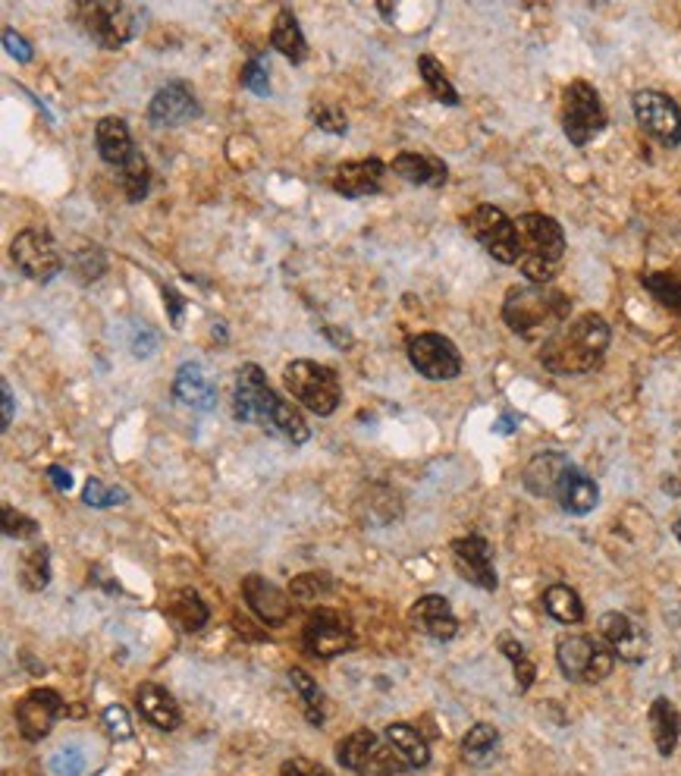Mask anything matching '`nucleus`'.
<instances>
[{"label": "nucleus", "instance_id": "nucleus-5", "mask_svg": "<svg viewBox=\"0 0 681 776\" xmlns=\"http://www.w3.org/2000/svg\"><path fill=\"white\" fill-rule=\"evenodd\" d=\"M283 384L293 393V400H298L302 406L314 412V415H333L339 400H343V387L336 371L312 362V359H295L283 371Z\"/></svg>", "mask_w": 681, "mask_h": 776}, {"label": "nucleus", "instance_id": "nucleus-36", "mask_svg": "<svg viewBox=\"0 0 681 776\" xmlns=\"http://www.w3.org/2000/svg\"><path fill=\"white\" fill-rule=\"evenodd\" d=\"M497 726H490V723H475V726L465 733V739H461V758L468 760V764H487V760H494V755H497Z\"/></svg>", "mask_w": 681, "mask_h": 776}, {"label": "nucleus", "instance_id": "nucleus-1", "mask_svg": "<svg viewBox=\"0 0 681 776\" xmlns=\"http://www.w3.org/2000/svg\"><path fill=\"white\" fill-rule=\"evenodd\" d=\"M609 340H612V331H609L607 318L597 312H585L581 318L569 321L559 333H552L550 340L540 346V365L559 377L590 374L593 369H600L609 350Z\"/></svg>", "mask_w": 681, "mask_h": 776}, {"label": "nucleus", "instance_id": "nucleus-40", "mask_svg": "<svg viewBox=\"0 0 681 776\" xmlns=\"http://www.w3.org/2000/svg\"><path fill=\"white\" fill-rule=\"evenodd\" d=\"M289 683L295 685L298 698L305 704V717L312 723L324 720V714H321V698H324V695H321V688H317V683H314L312 676H308L305 669L293 666V669H289Z\"/></svg>", "mask_w": 681, "mask_h": 776}, {"label": "nucleus", "instance_id": "nucleus-52", "mask_svg": "<svg viewBox=\"0 0 681 776\" xmlns=\"http://www.w3.org/2000/svg\"><path fill=\"white\" fill-rule=\"evenodd\" d=\"M164 305L170 312V324L173 327H183V312H185V299L173 290V286H164Z\"/></svg>", "mask_w": 681, "mask_h": 776}, {"label": "nucleus", "instance_id": "nucleus-7", "mask_svg": "<svg viewBox=\"0 0 681 776\" xmlns=\"http://www.w3.org/2000/svg\"><path fill=\"white\" fill-rule=\"evenodd\" d=\"M607 123L609 117L603 101H600V92L585 79H575L562 94V130H566V139L575 149H585L607 130Z\"/></svg>", "mask_w": 681, "mask_h": 776}, {"label": "nucleus", "instance_id": "nucleus-17", "mask_svg": "<svg viewBox=\"0 0 681 776\" xmlns=\"http://www.w3.org/2000/svg\"><path fill=\"white\" fill-rule=\"evenodd\" d=\"M600 638L612 647V654L626 664H641L647 657V647H650V638H647L644 626H638L631 616L626 613L609 611L600 616Z\"/></svg>", "mask_w": 681, "mask_h": 776}, {"label": "nucleus", "instance_id": "nucleus-30", "mask_svg": "<svg viewBox=\"0 0 681 776\" xmlns=\"http://www.w3.org/2000/svg\"><path fill=\"white\" fill-rule=\"evenodd\" d=\"M384 739L396 748L399 758L406 760L408 770H421V767L430 764V748H427V742H424V736L415 726H408V723H389Z\"/></svg>", "mask_w": 681, "mask_h": 776}, {"label": "nucleus", "instance_id": "nucleus-41", "mask_svg": "<svg viewBox=\"0 0 681 776\" xmlns=\"http://www.w3.org/2000/svg\"><path fill=\"white\" fill-rule=\"evenodd\" d=\"M126 491L123 487H111V484H104L101 478H89L85 481V491H82V500L89 503V506H94V510H108V506H120V503H126Z\"/></svg>", "mask_w": 681, "mask_h": 776}, {"label": "nucleus", "instance_id": "nucleus-25", "mask_svg": "<svg viewBox=\"0 0 681 776\" xmlns=\"http://www.w3.org/2000/svg\"><path fill=\"white\" fill-rule=\"evenodd\" d=\"M94 145H98L101 161L111 167H123L132 158V151H135L130 127H126V120H120V117H104V120H98V127H94Z\"/></svg>", "mask_w": 681, "mask_h": 776}, {"label": "nucleus", "instance_id": "nucleus-50", "mask_svg": "<svg viewBox=\"0 0 681 776\" xmlns=\"http://www.w3.org/2000/svg\"><path fill=\"white\" fill-rule=\"evenodd\" d=\"M3 44H7V51H10V57H17L19 63H29V60L35 57V54H32V44H29L26 38L19 36L17 29H10V26L3 29Z\"/></svg>", "mask_w": 681, "mask_h": 776}, {"label": "nucleus", "instance_id": "nucleus-12", "mask_svg": "<svg viewBox=\"0 0 681 776\" xmlns=\"http://www.w3.org/2000/svg\"><path fill=\"white\" fill-rule=\"evenodd\" d=\"M631 108H634V117H638V123H641V130L647 135H653L665 149H679L681 111L669 94L644 89V92H638L631 98Z\"/></svg>", "mask_w": 681, "mask_h": 776}, {"label": "nucleus", "instance_id": "nucleus-47", "mask_svg": "<svg viewBox=\"0 0 681 776\" xmlns=\"http://www.w3.org/2000/svg\"><path fill=\"white\" fill-rule=\"evenodd\" d=\"M101 723H104V729H108V736H111V739H130L132 736L130 714H126V707H120V704L104 707Z\"/></svg>", "mask_w": 681, "mask_h": 776}, {"label": "nucleus", "instance_id": "nucleus-38", "mask_svg": "<svg viewBox=\"0 0 681 776\" xmlns=\"http://www.w3.org/2000/svg\"><path fill=\"white\" fill-rule=\"evenodd\" d=\"M116 170H120V185H123L126 199L130 202H142L148 195V185H151V167H148L145 154L135 149L130 161L123 167H116Z\"/></svg>", "mask_w": 681, "mask_h": 776}, {"label": "nucleus", "instance_id": "nucleus-32", "mask_svg": "<svg viewBox=\"0 0 681 776\" xmlns=\"http://www.w3.org/2000/svg\"><path fill=\"white\" fill-rule=\"evenodd\" d=\"M264 431H267V434H274V437H279V441H286V444H293V446L308 444V437H312V427L305 425L302 412H298L293 403H286V400H276L274 412H271V422H267V427H264Z\"/></svg>", "mask_w": 681, "mask_h": 776}, {"label": "nucleus", "instance_id": "nucleus-55", "mask_svg": "<svg viewBox=\"0 0 681 776\" xmlns=\"http://www.w3.org/2000/svg\"><path fill=\"white\" fill-rule=\"evenodd\" d=\"M672 532H675V537H679V544H681V518L672 525Z\"/></svg>", "mask_w": 681, "mask_h": 776}, {"label": "nucleus", "instance_id": "nucleus-28", "mask_svg": "<svg viewBox=\"0 0 681 776\" xmlns=\"http://www.w3.org/2000/svg\"><path fill=\"white\" fill-rule=\"evenodd\" d=\"M164 613L183 632H199L211 619V611H207V604L202 601V594L192 592V588H176V592L166 594Z\"/></svg>", "mask_w": 681, "mask_h": 776}, {"label": "nucleus", "instance_id": "nucleus-22", "mask_svg": "<svg viewBox=\"0 0 681 776\" xmlns=\"http://www.w3.org/2000/svg\"><path fill=\"white\" fill-rule=\"evenodd\" d=\"M173 396H176L183 406L195 409V412H211V409H217V387H214V381L207 377V371H204L199 362H185V365L176 369Z\"/></svg>", "mask_w": 681, "mask_h": 776}, {"label": "nucleus", "instance_id": "nucleus-16", "mask_svg": "<svg viewBox=\"0 0 681 776\" xmlns=\"http://www.w3.org/2000/svg\"><path fill=\"white\" fill-rule=\"evenodd\" d=\"M195 117H202V104L185 82H166L148 104V120L154 127H183Z\"/></svg>", "mask_w": 681, "mask_h": 776}, {"label": "nucleus", "instance_id": "nucleus-10", "mask_svg": "<svg viewBox=\"0 0 681 776\" xmlns=\"http://www.w3.org/2000/svg\"><path fill=\"white\" fill-rule=\"evenodd\" d=\"M10 259L19 271L35 283H51L63 271V255L51 240V233L44 230H22L13 245H10Z\"/></svg>", "mask_w": 681, "mask_h": 776}, {"label": "nucleus", "instance_id": "nucleus-45", "mask_svg": "<svg viewBox=\"0 0 681 776\" xmlns=\"http://www.w3.org/2000/svg\"><path fill=\"white\" fill-rule=\"evenodd\" d=\"M48 767H51L54 776H82L85 774V755L79 748H73V745L70 748L63 745L60 752H54V758H51Z\"/></svg>", "mask_w": 681, "mask_h": 776}, {"label": "nucleus", "instance_id": "nucleus-44", "mask_svg": "<svg viewBox=\"0 0 681 776\" xmlns=\"http://www.w3.org/2000/svg\"><path fill=\"white\" fill-rule=\"evenodd\" d=\"M327 592H331V578L324 573L298 575L293 582V588H289L295 601H317V597H324Z\"/></svg>", "mask_w": 681, "mask_h": 776}, {"label": "nucleus", "instance_id": "nucleus-6", "mask_svg": "<svg viewBox=\"0 0 681 776\" xmlns=\"http://www.w3.org/2000/svg\"><path fill=\"white\" fill-rule=\"evenodd\" d=\"M556 664L562 669V676L569 683H603L607 676H612L616 666V654L603 638L593 635H562L556 642Z\"/></svg>", "mask_w": 681, "mask_h": 776}, {"label": "nucleus", "instance_id": "nucleus-2", "mask_svg": "<svg viewBox=\"0 0 681 776\" xmlns=\"http://www.w3.org/2000/svg\"><path fill=\"white\" fill-rule=\"evenodd\" d=\"M569 314L571 299L556 286H512L502 302V321L509 324V331L540 346L569 324Z\"/></svg>", "mask_w": 681, "mask_h": 776}, {"label": "nucleus", "instance_id": "nucleus-49", "mask_svg": "<svg viewBox=\"0 0 681 776\" xmlns=\"http://www.w3.org/2000/svg\"><path fill=\"white\" fill-rule=\"evenodd\" d=\"M279 776H333L324 764H314L308 758H293L279 767Z\"/></svg>", "mask_w": 681, "mask_h": 776}, {"label": "nucleus", "instance_id": "nucleus-13", "mask_svg": "<svg viewBox=\"0 0 681 776\" xmlns=\"http://www.w3.org/2000/svg\"><path fill=\"white\" fill-rule=\"evenodd\" d=\"M302 645L312 657L333 661L339 654H349L352 645H355V635H352L349 623L339 613L317 611L308 616V623L302 628Z\"/></svg>", "mask_w": 681, "mask_h": 776}, {"label": "nucleus", "instance_id": "nucleus-53", "mask_svg": "<svg viewBox=\"0 0 681 776\" xmlns=\"http://www.w3.org/2000/svg\"><path fill=\"white\" fill-rule=\"evenodd\" d=\"M48 481L54 484L60 494H67V491L73 487V475H70V468H63V465H51V468H48Z\"/></svg>", "mask_w": 681, "mask_h": 776}, {"label": "nucleus", "instance_id": "nucleus-9", "mask_svg": "<svg viewBox=\"0 0 681 776\" xmlns=\"http://www.w3.org/2000/svg\"><path fill=\"white\" fill-rule=\"evenodd\" d=\"M274 387L267 384L264 371L255 362H245L240 371H236V390H233V412L240 419L242 425H258L267 427L271 422V412L276 406Z\"/></svg>", "mask_w": 681, "mask_h": 776}, {"label": "nucleus", "instance_id": "nucleus-11", "mask_svg": "<svg viewBox=\"0 0 681 776\" xmlns=\"http://www.w3.org/2000/svg\"><path fill=\"white\" fill-rule=\"evenodd\" d=\"M408 362L427 381H456L461 374V355L456 343L443 333H418L408 340Z\"/></svg>", "mask_w": 681, "mask_h": 776}, {"label": "nucleus", "instance_id": "nucleus-34", "mask_svg": "<svg viewBox=\"0 0 681 776\" xmlns=\"http://www.w3.org/2000/svg\"><path fill=\"white\" fill-rule=\"evenodd\" d=\"M418 73H421L424 85H427V92H430L434 101H440V104H446V108H459L461 104L459 92H456V85L449 82V75H446V70H443V63L437 60V57H430V54L418 57Z\"/></svg>", "mask_w": 681, "mask_h": 776}, {"label": "nucleus", "instance_id": "nucleus-33", "mask_svg": "<svg viewBox=\"0 0 681 776\" xmlns=\"http://www.w3.org/2000/svg\"><path fill=\"white\" fill-rule=\"evenodd\" d=\"M543 611L550 613L556 623H562V626H575V623L585 619V604H581L578 592L569 588V585H550L543 592Z\"/></svg>", "mask_w": 681, "mask_h": 776}, {"label": "nucleus", "instance_id": "nucleus-29", "mask_svg": "<svg viewBox=\"0 0 681 776\" xmlns=\"http://www.w3.org/2000/svg\"><path fill=\"white\" fill-rule=\"evenodd\" d=\"M271 44H274L279 54L286 57L289 63H302L308 57V41L298 29V19L289 7H279V13L274 19V29H271Z\"/></svg>", "mask_w": 681, "mask_h": 776}, {"label": "nucleus", "instance_id": "nucleus-37", "mask_svg": "<svg viewBox=\"0 0 681 776\" xmlns=\"http://www.w3.org/2000/svg\"><path fill=\"white\" fill-rule=\"evenodd\" d=\"M641 286L663 305L665 312L681 318V278L669 274V271H650V274H641Z\"/></svg>", "mask_w": 681, "mask_h": 776}, {"label": "nucleus", "instance_id": "nucleus-8", "mask_svg": "<svg viewBox=\"0 0 681 776\" xmlns=\"http://www.w3.org/2000/svg\"><path fill=\"white\" fill-rule=\"evenodd\" d=\"M465 226L487 249V255L494 261H499V264H518L521 261L516 221H509V214L499 211L497 204H478L465 218Z\"/></svg>", "mask_w": 681, "mask_h": 776}, {"label": "nucleus", "instance_id": "nucleus-43", "mask_svg": "<svg viewBox=\"0 0 681 776\" xmlns=\"http://www.w3.org/2000/svg\"><path fill=\"white\" fill-rule=\"evenodd\" d=\"M3 535L17 537V541H29L38 535V522L26 513L13 510L10 503H3Z\"/></svg>", "mask_w": 681, "mask_h": 776}, {"label": "nucleus", "instance_id": "nucleus-19", "mask_svg": "<svg viewBox=\"0 0 681 776\" xmlns=\"http://www.w3.org/2000/svg\"><path fill=\"white\" fill-rule=\"evenodd\" d=\"M384 177H387V164L377 158H365V161H346L336 167L333 173V189L343 199H368L377 195L384 189Z\"/></svg>", "mask_w": 681, "mask_h": 776}, {"label": "nucleus", "instance_id": "nucleus-27", "mask_svg": "<svg viewBox=\"0 0 681 776\" xmlns=\"http://www.w3.org/2000/svg\"><path fill=\"white\" fill-rule=\"evenodd\" d=\"M647 723H650V736H653V745L663 758H672L675 748H679L681 739V714L675 704L669 698H657L647 711Z\"/></svg>", "mask_w": 681, "mask_h": 776}, {"label": "nucleus", "instance_id": "nucleus-46", "mask_svg": "<svg viewBox=\"0 0 681 776\" xmlns=\"http://www.w3.org/2000/svg\"><path fill=\"white\" fill-rule=\"evenodd\" d=\"M240 79L248 92H255L258 98H271V75H267V67L261 63L258 57H252V60L242 67Z\"/></svg>", "mask_w": 681, "mask_h": 776}, {"label": "nucleus", "instance_id": "nucleus-3", "mask_svg": "<svg viewBox=\"0 0 681 776\" xmlns=\"http://www.w3.org/2000/svg\"><path fill=\"white\" fill-rule=\"evenodd\" d=\"M518 245H521V274L535 286H550L559 274V261L566 255V233L550 214H521L516 221Z\"/></svg>", "mask_w": 681, "mask_h": 776}, {"label": "nucleus", "instance_id": "nucleus-54", "mask_svg": "<svg viewBox=\"0 0 681 776\" xmlns=\"http://www.w3.org/2000/svg\"><path fill=\"white\" fill-rule=\"evenodd\" d=\"M0 396H3V431L13 425V390L7 381H0Z\"/></svg>", "mask_w": 681, "mask_h": 776}, {"label": "nucleus", "instance_id": "nucleus-35", "mask_svg": "<svg viewBox=\"0 0 681 776\" xmlns=\"http://www.w3.org/2000/svg\"><path fill=\"white\" fill-rule=\"evenodd\" d=\"M19 582L26 592H41L51 582V554L44 544H35L19 556Z\"/></svg>", "mask_w": 681, "mask_h": 776}, {"label": "nucleus", "instance_id": "nucleus-48", "mask_svg": "<svg viewBox=\"0 0 681 776\" xmlns=\"http://www.w3.org/2000/svg\"><path fill=\"white\" fill-rule=\"evenodd\" d=\"M312 117H314V127H317V130L333 132V135H343V132L349 130V123H346V113L339 111V108H331V104H321V108H314Z\"/></svg>", "mask_w": 681, "mask_h": 776}, {"label": "nucleus", "instance_id": "nucleus-21", "mask_svg": "<svg viewBox=\"0 0 681 776\" xmlns=\"http://www.w3.org/2000/svg\"><path fill=\"white\" fill-rule=\"evenodd\" d=\"M135 707H139L142 720L151 723L161 733H173L183 723V711H180L176 698L157 683H142L135 688Z\"/></svg>", "mask_w": 681, "mask_h": 776}, {"label": "nucleus", "instance_id": "nucleus-24", "mask_svg": "<svg viewBox=\"0 0 681 776\" xmlns=\"http://www.w3.org/2000/svg\"><path fill=\"white\" fill-rule=\"evenodd\" d=\"M571 463L562 456V453H537L531 463L525 465V487L535 494V497H556L559 491V481L569 472Z\"/></svg>", "mask_w": 681, "mask_h": 776}, {"label": "nucleus", "instance_id": "nucleus-18", "mask_svg": "<svg viewBox=\"0 0 681 776\" xmlns=\"http://www.w3.org/2000/svg\"><path fill=\"white\" fill-rule=\"evenodd\" d=\"M242 597L252 607V613L258 616L261 623H267V626H283L293 616V601H289L293 594L276 588L274 582H267L258 573L242 578Z\"/></svg>", "mask_w": 681, "mask_h": 776}, {"label": "nucleus", "instance_id": "nucleus-14", "mask_svg": "<svg viewBox=\"0 0 681 776\" xmlns=\"http://www.w3.org/2000/svg\"><path fill=\"white\" fill-rule=\"evenodd\" d=\"M449 551H453L456 573H459L468 585H475L480 592H497L499 578L497 566H494V547L487 544V537H456V541L449 544Z\"/></svg>", "mask_w": 681, "mask_h": 776}, {"label": "nucleus", "instance_id": "nucleus-39", "mask_svg": "<svg viewBox=\"0 0 681 776\" xmlns=\"http://www.w3.org/2000/svg\"><path fill=\"white\" fill-rule=\"evenodd\" d=\"M497 647L502 651V657L512 664V669H516L518 692H528V688H531L537 679V666H535V661L528 657L525 645H521V642H516L512 635H499Z\"/></svg>", "mask_w": 681, "mask_h": 776}, {"label": "nucleus", "instance_id": "nucleus-15", "mask_svg": "<svg viewBox=\"0 0 681 776\" xmlns=\"http://www.w3.org/2000/svg\"><path fill=\"white\" fill-rule=\"evenodd\" d=\"M63 711H67V704L54 688H32L29 695H22L17 702L19 736L26 742H41L63 717Z\"/></svg>", "mask_w": 681, "mask_h": 776}, {"label": "nucleus", "instance_id": "nucleus-42", "mask_svg": "<svg viewBox=\"0 0 681 776\" xmlns=\"http://www.w3.org/2000/svg\"><path fill=\"white\" fill-rule=\"evenodd\" d=\"M73 271L82 283H92V280H98L108 271V259H104V252L98 245H85V249L75 252Z\"/></svg>", "mask_w": 681, "mask_h": 776}, {"label": "nucleus", "instance_id": "nucleus-31", "mask_svg": "<svg viewBox=\"0 0 681 776\" xmlns=\"http://www.w3.org/2000/svg\"><path fill=\"white\" fill-rule=\"evenodd\" d=\"M377 748H380V739H377L370 729H355V733H349L346 739L336 745V760H339L346 770H352V774L365 776L370 760L377 755Z\"/></svg>", "mask_w": 681, "mask_h": 776}, {"label": "nucleus", "instance_id": "nucleus-4", "mask_svg": "<svg viewBox=\"0 0 681 776\" xmlns=\"http://www.w3.org/2000/svg\"><path fill=\"white\" fill-rule=\"evenodd\" d=\"M79 22L85 29V36L98 41L108 51H120L123 44H130L132 38L142 32V19L145 7L139 3H108V0H94V3H79L75 7Z\"/></svg>", "mask_w": 681, "mask_h": 776}, {"label": "nucleus", "instance_id": "nucleus-26", "mask_svg": "<svg viewBox=\"0 0 681 776\" xmlns=\"http://www.w3.org/2000/svg\"><path fill=\"white\" fill-rule=\"evenodd\" d=\"M393 173L399 180H406L411 185H430V189H440L449 177V170L443 164L440 158L434 154H418V151H403L393 158Z\"/></svg>", "mask_w": 681, "mask_h": 776}, {"label": "nucleus", "instance_id": "nucleus-51", "mask_svg": "<svg viewBox=\"0 0 681 776\" xmlns=\"http://www.w3.org/2000/svg\"><path fill=\"white\" fill-rule=\"evenodd\" d=\"M154 350H157V336L148 331L145 324H142V327L135 324V327H132V355L148 359V355H151Z\"/></svg>", "mask_w": 681, "mask_h": 776}, {"label": "nucleus", "instance_id": "nucleus-23", "mask_svg": "<svg viewBox=\"0 0 681 776\" xmlns=\"http://www.w3.org/2000/svg\"><path fill=\"white\" fill-rule=\"evenodd\" d=\"M556 500L571 516H588L590 510L600 503V487H597V481L590 478L588 472H581V468L571 465L569 472L562 475V481H559Z\"/></svg>", "mask_w": 681, "mask_h": 776}, {"label": "nucleus", "instance_id": "nucleus-20", "mask_svg": "<svg viewBox=\"0 0 681 776\" xmlns=\"http://www.w3.org/2000/svg\"><path fill=\"white\" fill-rule=\"evenodd\" d=\"M408 623L418 628L421 635L434 638V642H449L459 632V619H456V613H453L449 601L443 594L418 597L411 604V611H408Z\"/></svg>", "mask_w": 681, "mask_h": 776}]
</instances>
